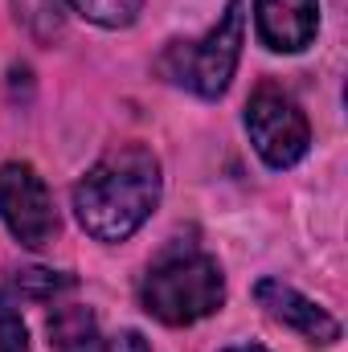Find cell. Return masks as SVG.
<instances>
[{"mask_svg": "<svg viewBox=\"0 0 348 352\" xmlns=\"http://www.w3.org/2000/svg\"><path fill=\"white\" fill-rule=\"evenodd\" d=\"M160 205V160L144 144L111 148L78 188L74 213L90 238L98 242H127Z\"/></svg>", "mask_w": 348, "mask_h": 352, "instance_id": "obj_1", "label": "cell"}, {"mask_svg": "<svg viewBox=\"0 0 348 352\" xmlns=\"http://www.w3.org/2000/svg\"><path fill=\"white\" fill-rule=\"evenodd\" d=\"M140 303L160 324H173V328L197 324L226 303V274L217 258H209L201 246L176 242L148 266Z\"/></svg>", "mask_w": 348, "mask_h": 352, "instance_id": "obj_2", "label": "cell"}, {"mask_svg": "<svg viewBox=\"0 0 348 352\" xmlns=\"http://www.w3.org/2000/svg\"><path fill=\"white\" fill-rule=\"evenodd\" d=\"M242 41H246V4L230 0L226 12H221V21L205 37H197V41H173L160 54L156 70L168 82L193 90L201 98H217V94H226L234 70H238Z\"/></svg>", "mask_w": 348, "mask_h": 352, "instance_id": "obj_3", "label": "cell"}, {"mask_svg": "<svg viewBox=\"0 0 348 352\" xmlns=\"http://www.w3.org/2000/svg\"><path fill=\"white\" fill-rule=\"evenodd\" d=\"M246 131L250 144L270 168H291L307 156L312 144V127L307 115L299 111V102L274 82H262L250 102H246Z\"/></svg>", "mask_w": 348, "mask_h": 352, "instance_id": "obj_4", "label": "cell"}, {"mask_svg": "<svg viewBox=\"0 0 348 352\" xmlns=\"http://www.w3.org/2000/svg\"><path fill=\"white\" fill-rule=\"evenodd\" d=\"M0 217L8 226V234L29 250H41L54 242V234H58L54 197L33 164H21V160L0 164Z\"/></svg>", "mask_w": 348, "mask_h": 352, "instance_id": "obj_5", "label": "cell"}, {"mask_svg": "<svg viewBox=\"0 0 348 352\" xmlns=\"http://www.w3.org/2000/svg\"><path fill=\"white\" fill-rule=\"evenodd\" d=\"M254 299L266 307L270 320L295 328V332H299L303 340H312V344H336V340H340V324H336L320 303H312L307 295H299L295 287H287L283 278H262L259 287H254Z\"/></svg>", "mask_w": 348, "mask_h": 352, "instance_id": "obj_6", "label": "cell"}, {"mask_svg": "<svg viewBox=\"0 0 348 352\" xmlns=\"http://www.w3.org/2000/svg\"><path fill=\"white\" fill-rule=\"evenodd\" d=\"M254 25L266 50L299 54L316 41L320 0H254Z\"/></svg>", "mask_w": 348, "mask_h": 352, "instance_id": "obj_7", "label": "cell"}, {"mask_svg": "<svg viewBox=\"0 0 348 352\" xmlns=\"http://www.w3.org/2000/svg\"><path fill=\"white\" fill-rule=\"evenodd\" d=\"M50 336L58 352H102L98 324L87 307H58L50 316Z\"/></svg>", "mask_w": 348, "mask_h": 352, "instance_id": "obj_8", "label": "cell"}, {"mask_svg": "<svg viewBox=\"0 0 348 352\" xmlns=\"http://www.w3.org/2000/svg\"><path fill=\"white\" fill-rule=\"evenodd\" d=\"M140 4H144V0H70L74 12H83L87 21L102 25V29H123V25H131L135 12H140Z\"/></svg>", "mask_w": 348, "mask_h": 352, "instance_id": "obj_9", "label": "cell"}, {"mask_svg": "<svg viewBox=\"0 0 348 352\" xmlns=\"http://www.w3.org/2000/svg\"><path fill=\"white\" fill-rule=\"evenodd\" d=\"M0 352H33L29 328L21 320V307L12 299H4V295H0Z\"/></svg>", "mask_w": 348, "mask_h": 352, "instance_id": "obj_10", "label": "cell"}, {"mask_svg": "<svg viewBox=\"0 0 348 352\" xmlns=\"http://www.w3.org/2000/svg\"><path fill=\"white\" fill-rule=\"evenodd\" d=\"M17 16L25 21V25H33L41 37H50V33H58L62 29V8H58V0H33V4H25V0H17Z\"/></svg>", "mask_w": 348, "mask_h": 352, "instance_id": "obj_11", "label": "cell"}, {"mask_svg": "<svg viewBox=\"0 0 348 352\" xmlns=\"http://www.w3.org/2000/svg\"><path fill=\"white\" fill-rule=\"evenodd\" d=\"M21 283H25L33 295H54V291L70 287V278H62V274H54V270H25Z\"/></svg>", "mask_w": 348, "mask_h": 352, "instance_id": "obj_12", "label": "cell"}, {"mask_svg": "<svg viewBox=\"0 0 348 352\" xmlns=\"http://www.w3.org/2000/svg\"><path fill=\"white\" fill-rule=\"evenodd\" d=\"M102 352H152L148 349V340L140 336V332H119V336H111V340H102Z\"/></svg>", "mask_w": 348, "mask_h": 352, "instance_id": "obj_13", "label": "cell"}, {"mask_svg": "<svg viewBox=\"0 0 348 352\" xmlns=\"http://www.w3.org/2000/svg\"><path fill=\"white\" fill-rule=\"evenodd\" d=\"M226 352H266L262 344H234V349H226Z\"/></svg>", "mask_w": 348, "mask_h": 352, "instance_id": "obj_14", "label": "cell"}]
</instances>
